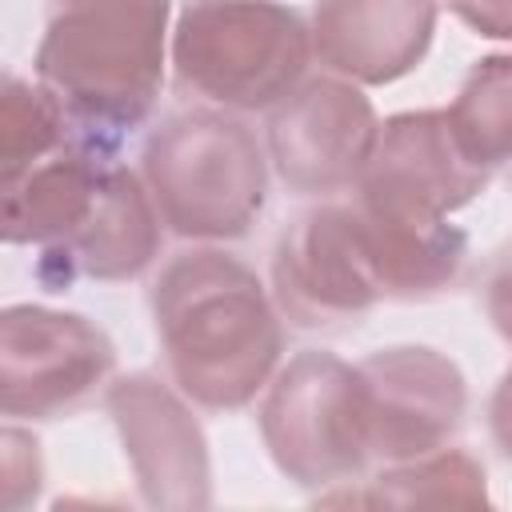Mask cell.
I'll list each match as a JSON object with an SVG mask.
<instances>
[{
	"instance_id": "cell-16",
	"label": "cell",
	"mask_w": 512,
	"mask_h": 512,
	"mask_svg": "<svg viewBox=\"0 0 512 512\" xmlns=\"http://www.w3.org/2000/svg\"><path fill=\"white\" fill-rule=\"evenodd\" d=\"M444 112L472 164L492 172L512 160V52L476 60Z\"/></svg>"
},
{
	"instance_id": "cell-15",
	"label": "cell",
	"mask_w": 512,
	"mask_h": 512,
	"mask_svg": "<svg viewBox=\"0 0 512 512\" xmlns=\"http://www.w3.org/2000/svg\"><path fill=\"white\" fill-rule=\"evenodd\" d=\"M324 504H372V508H480L488 504V476L484 464L460 448H436L416 460H400L368 480L360 492H328Z\"/></svg>"
},
{
	"instance_id": "cell-18",
	"label": "cell",
	"mask_w": 512,
	"mask_h": 512,
	"mask_svg": "<svg viewBox=\"0 0 512 512\" xmlns=\"http://www.w3.org/2000/svg\"><path fill=\"white\" fill-rule=\"evenodd\" d=\"M40 480H44L40 444L20 428H4V504H8V512L36 500Z\"/></svg>"
},
{
	"instance_id": "cell-17",
	"label": "cell",
	"mask_w": 512,
	"mask_h": 512,
	"mask_svg": "<svg viewBox=\"0 0 512 512\" xmlns=\"http://www.w3.org/2000/svg\"><path fill=\"white\" fill-rule=\"evenodd\" d=\"M76 140L68 112L44 84L4 76L0 88V184L24 176L40 160Z\"/></svg>"
},
{
	"instance_id": "cell-1",
	"label": "cell",
	"mask_w": 512,
	"mask_h": 512,
	"mask_svg": "<svg viewBox=\"0 0 512 512\" xmlns=\"http://www.w3.org/2000/svg\"><path fill=\"white\" fill-rule=\"evenodd\" d=\"M152 320L176 388L208 412L252 404L284 352L280 312L260 276L220 248H192L160 268Z\"/></svg>"
},
{
	"instance_id": "cell-12",
	"label": "cell",
	"mask_w": 512,
	"mask_h": 512,
	"mask_svg": "<svg viewBox=\"0 0 512 512\" xmlns=\"http://www.w3.org/2000/svg\"><path fill=\"white\" fill-rule=\"evenodd\" d=\"M436 32V0H316L312 52L352 84L408 76Z\"/></svg>"
},
{
	"instance_id": "cell-7",
	"label": "cell",
	"mask_w": 512,
	"mask_h": 512,
	"mask_svg": "<svg viewBox=\"0 0 512 512\" xmlns=\"http://www.w3.org/2000/svg\"><path fill=\"white\" fill-rule=\"evenodd\" d=\"M272 300L300 328L356 324L384 300L364 212L316 204L300 212L272 252Z\"/></svg>"
},
{
	"instance_id": "cell-14",
	"label": "cell",
	"mask_w": 512,
	"mask_h": 512,
	"mask_svg": "<svg viewBox=\"0 0 512 512\" xmlns=\"http://www.w3.org/2000/svg\"><path fill=\"white\" fill-rule=\"evenodd\" d=\"M112 156L80 140L4 184L0 232L8 244H36L40 256L60 248L96 208Z\"/></svg>"
},
{
	"instance_id": "cell-13",
	"label": "cell",
	"mask_w": 512,
	"mask_h": 512,
	"mask_svg": "<svg viewBox=\"0 0 512 512\" xmlns=\"http://www.w3.org/2000/svg\"><path fill=\"white\" fill-rule=\"evenodd\" d=\"M160 212L144 176L124 164H108L92 216L52 252L40 256L36 276L48 288H68L76 276L88 280H132L160 252Z\"/></svg>"
},
{
	"instance_id": "cell-8",
	"label": "cell",
	"mask_w": 512,
	"mask_h": 512,
	"mask_svg": "<svg viewBox=\"0 0 512 512\" xmlns=\"http://www.w3.org/2000/svg\"><path fill=\"white\" fill-rule=\"evenodd\" d=\"M116 348L80 312L12 304L0 312V412L8 420H56L112 376Z\"/></svg>"
},
{
	"instance_id": "cell-19",
	"label": "cell",
	"mask_w": 512,
	"mask_h": 512,
	"mask_svg": "<svg viewBox=\"0 0 512 512\" xmlns=\"http://www.w3.org/2000/svg\"><path fill=\"white\" fill-rule=\"evenodd\" d=\"M448 8L488 40H512V0H448Z\"/></svg>"
},
{
	"instance_id": "cell-3",
	"label": "cell",
	"mask_w": 512,
	"mask_h": 512,
	"mask_svg": "<svg viewBox=\"0 0 512 512\" xmlns=\"http://www.w3.org/2000/svg\"><path fill=\"white\" fill-rule=\"evenodd\" d=\"M140 176L168 232L236 240L268 200V160L256 132L228 112H176L140 152Z\"/></svg>"
},
{
	"instance_id": "cell-5",
	"label": "cell",
	"mask_w": 512,
	"mask_h": 512,
	"mask_svg": "<svg viewBox=\"0 0 512 512\" xmlns=\"http://www.w3.org/2000/svg\"><path fill=\"white\" fill-rule=\"evenodd\" d=\"M260 436L272 464L300 488L352 484L372 460L356 368L332 352L292 356L260 404Z\"/></svg>"
},
{
	"instance_id": "cell-20",
	"label": "cell",
	"mask_w": 512,
	"mask_h": 512,
	"mask_svg": "<svg viewBox=\"0 0 512 512\" xmlns=\"http://www.w3.org/2000/svg\"><path fill=\"white\" fill-rule=\"evenodd\" d=\"M484 312H488L492 328L512 344V256H504L500 268L492 272V280L484 288Z\"/></svg>"
},
{
	"instance_id": "cell-9",
	"label": "cell",
	"mask_w": 512,
	"mask_h": 512,
	"mask_svg": "<svg viewBox=\"0 0 512 512\" xmlns=\"http://www.w3.org/2000/svg\"><path fill=\"white\" fill-rule=\"evenodd\" d=\"M368 452L400 464L428 456L456 436L468 384L456 360L424 344H392L356 364Z\"/></svg>"
},
{
	"instance_id": "cell-11",
	"label": "cell",
	"mask_w": 512,
	"mask_h": 512,
	"mask_svg": "<svg viewBox=\"0 0 512 512\" xmlns=\"http://www.w3.org/2000/svg\"><path fill=\"white\" fill-rule=\"evenodd\" d=\"M380 136L372 100L344 76L304 80L268 116V156L296 192L324 196L360 180Z\"/></svg>"
},
{
	"instance_id": "cell-21",
	"label": "cell",
	"mask_w": 512,
	"mask_h": 512,
	"mask_svg": "<svg viewBox=\"0 0 512 512\" xmlns=\"http://www.w3.org/2000/svg\"><path fill=\"white\" fill-rule=\"evenodd\" d=\"M488 432H492V444L500 448V456L512 460V368L492 388V400H488Z\"/></svg>"
},
{
	"instance_id": "cell-10",
	"label": "cell",
	"mask_w": 512,
	"mask_h": 512,
	"mask_svg": "<svg viewBox=\"0 0 512 512\" xmlns=\"http://www.w3.org/2000/svg\"><path fill=\"white\" fill-rule=\"evenodd\" d=\"M180 396L148 372L120 376L104 392V408L120 432L140 500L164 512H192L212 504L208 440Z\"/></svg>"
},
{
	"instance_id": "cell-4",
	"label": "cell",
	"mask_w": 512,
	"mask_h": 512,
	"mask_svg": "<svg viewBox=\"0 0 512 512\" xmlns=\"http://www.w3.org/2000/svg\"><path fill=\"white\" fill-rule=\"evenodd\" d=\"M312 28L280 0H188L172 28V64L184 88L264 112L288 100L308 72Z\"/></svg>"
},
{
	"instance_id": "cell-6",
	"label": "cell",
	"mask_w": 512,
	"mask_h": 512,
	"mask_svg": "<svg viewBox=\"0 0 512 512\" xmlns=\"http://www.w3.org/2000/svg\"><path fill=\"white\" fill-rule=\"evenodd\" d=\"M488 184V168L460 148L448 112H396L380 124L376 148L356 180V204L384 224L436 228L472 204Z\"/></svg>"
},
{
	"instance_id": "cell-2",
	"label": "cell",
	"mask_w": 512,
	"mask_h": 512,
	"mask_svg": "<svg viewBox=\"0 0 512 512\" xmlns=\"http://www.w3.org/2000/svg\"><path fill=\"white\" fill-rule=\"evenodd\" d=\"M168 16V0H60L32 68L80 144L112 156L148 120L164 84Z\"/></svg>"
}]
</instances>
